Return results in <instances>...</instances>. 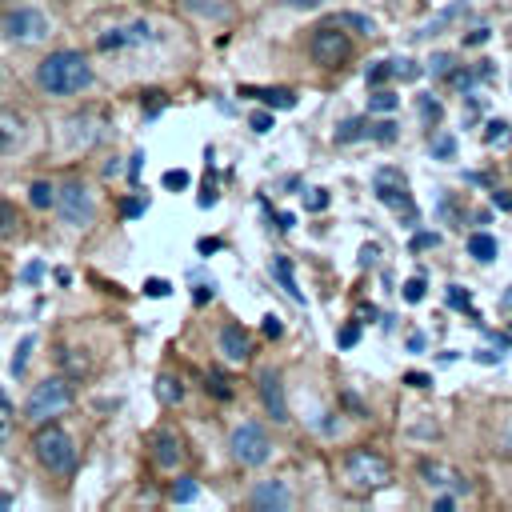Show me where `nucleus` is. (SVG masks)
Listing matches in <instances>:
<instances>
[{
  "label": "nucleus",
  "instance_id": "obj_1",
  "mask_svg": "<svg viewBox=\"0 0 512 512\" xmlns=\"http://www.w3.org/2000/svg\"><path fill=\"white\" fill-rule=\"evenodd\" d=\"M36 88L48 96H80L92 88V64L76 48H56L36 64Z\"/></svg>",
  "mask_w": 512,
  "mask_h": 512
},
{
  "label": "nucleus",
  "instance_id": "obj_2",
  "mask_svg": "<svg viewBox=\"0 0 512 512\" xmlns=\"http://www.w3.org/2000/svg\"><path fill=\"white\" fill-rule=\"evenodd\" d=\"M32 452H36V460L52 476H72V468H76V444H72V436L60 424H48L44 420L36 428V436H32Z\"/></svg>",
  "mask_w": 512,
  "mask_h": 512
},
{
  "label": "nucleus",
  "instance_id": "obj_3",
  "mask_svg": "<svg viewBox=\"0 0 512 512\" xmlns=\"http://www.w3.org/2000/svg\"><path fill=\"white\" fill-rule=\"evenodd\" d=\"M344 480L356 492H376V488H384L392 480V464L376 448H352L344 456Z\"/></svg>",
  "mask_w": 512,
  "mask_h": 512
},
{
  "label": "nucleus",
  "instance_id": "obj_4",
  "mask_svg": "<svg viewBox=\"0 0 512 512\" xmlns=\"http://www.w3.org/2000/svg\"><path fill=\"white\" fill-rule=\"evenodd\" d=\"M64 408H72V384H68L64 376H44V380L28 392V400H24V420L44 424V420L60 416Z\"/></svg>",
  "mask_w": 512,
  "mask_h": 512
},
{
  "label": "nucleus",
  "instance_id": "obj_5",
  "mask_svg": "<svg viewBox=\"0 0 512 512\" xmlns=\"http://www.w3.org/2000/svg\"><path fill=\"white\" fill-rule=\"evenodd\" d=\"M308 56H312L320 68H340V64L352 56V40H348L344 24H336V20L316 24L312 36H308Z\"/></svg>",
  "mask_w": 512,
  "mask_h": 512
},
{
  "label": "nucleus",
  "instance_id": "obj_6",
  "mask_svg": "<svg viewBox=\"0 0 512 512\" xmlns=\"http://www.w3.org/2000/svg\"><path fill=\"white\" fill-rule=\"evenodd\" d=\"M372 192H376V200L380 204H388L408 228L416 224V204H412V192H408V176L400 172V168H376V176H372Z\"/></svg>",
  "mask_w": 512,
  "mask_h": 512
},
{
  "label": "nucleus",
  "instance_id": "obj_7",
  "mask_svg": "<svg viewBox=\"0 0 512 512\" xmlns=\"http://www.w3.org/2000/svg\"><path fill=\"white\" fill-rule=\"evenodd\" d=\"M228 448H232V460H236L240 468H260V464L272 456V436H268V428H264V424L244 420V424H236V428H232Z\"/></svg>",
  "mask_w": 512,
  "mask_h": 512
},
{
  "label": "nucleus",
  "instance_id": "obj_8",
  "mask_svg": "<svg viewBox=\"0 0 512 512\" xmlns=\"http://www.w3.org/2000/svg\"><path fill=\"white\" fill-rule=\"evenodd\" d=\"M48 32H52V24L40 8H12L0 20V36L8 44H40V40H48Z\"/></svg>",
  "mask_w": 512,
  "mask_h": 512
},
{
  "label": "nucleus",
  "instance_id": "obj_9",
  "mask_svg": "<svg viewBox=\"0 0 512 512\" xmlns=\"http://www.w3.org/2000/svg\"><path fill=\"white\" fill-rule=\"evenodd\" d=\"M56 212H60V220H64L68 228H88V224L96 220V200H92L88 184H84V180L60 184V188H56Z\"/></svg>",
  "mask_w": 512,
  "mask_h": 512
},
{
  "label": "nucleus",
  "instance_id": "obj_10",
  "mask_svg": "<svg viewBox=\"0 0 512 512\" xmlns=\"http://www.w3.org/2000/svg\"><path fill=\"white\" fill-rule=\"evenodd\" d=\"M148 456H152V464L156 468H164V472H176L180 464H184V440L172 432V428H156L152 436H148Z\"/></svg>",
  "mask_w": 512,
  "mask_h": 512
},
{
  "label": "nucleus",
  "instance_id": "obj_11",
  "mask_svg": "<svg viewBox=\"0 0 512 512\" xmlns=\"http://www.w3.org/2000/svg\"><path fill=\"white\" fill-rule=\"evenodd\" d=\"M420 480L428 488H452L456 496H468L472 492V480L464 472H456L452 464H440V460H420Z\"/></svg>",
  "mask_w": 512,
  "mask_h": 512
},
{
  "label": "nucleus",
  "instance_id": "obj_12",
  "mask_svg": "<svg viewBox=\"0 0 512 512\" xmlns=\"http://www.w3.org/2000/svg\"><path fill=\"white\" fill-rule=\"evenodd\" d=\"M248 504L256 512H288L292 508V492L284 480H256L248 492Z\"/></svg>",
  "mask_w": 512,
  "mask_h": 512
},
{
  "label": "nucleus",
  "instance_id": "obj_13",
  "mask_svg": "<svg viewBox=\"0 0 512 512\" xmlns=\"http://www.w3.org/2000/svg\"><path fill=\"white\" fill-rule=\"evenodd\" d=\"M260 400H264V408H268V416L276 420V424H288L292 416H288V400H284V384H280V372H260Z\"/></svg>",
  "mask_w": 512,
  "mask_h": 512
},
{
  "label": "nucleus",
  "instance_id": "obj_14",
  "mask_svg": "<svg viewBox=\"0 0 512 512\" xmlns=\"http://www.w3.org/2000/svg\"><path fill=\"white\" fill-rule=\"evenodd\" d=\"M144 40H152V24L136 20V24H128V28H108V32H100L96 48H100V52H112V48H128V44H144Z\"/></svg>",
  "mask_w": 512,
  "mask_h": 512
},
{
  "label": "nucleus",
  "instance_id": "obj_15",
  "mask_svg": "<svg viewBox=\"0 0 512 512\" xmlns=\"http://www.w3.org/2000/svg\"><path fill=\"white\" fill-rule=\"evenodd\" d=\"M220 352L232 360V364H244L252 356V336L240 328V324H224L220 328Z\"/></svg>",
  "mask_w": 512,
  "mask_h": 512
},
{
  "label": "nucleus",
  "instance_id": "obj_16",
  "mask_svg": "<svg viewBox=\"0 0 512 512\" xmlns=\"http://www.w3.org/2000/svg\"><path fill=\"white\" fill-rule=\"evenodd\" d=\"M372 136H376V124H372L368 116H348V120L336 124V132H332L336 144H356V140H372Z\"/></svg>",
  "mask_w": 512,
  "mask_h": 512
},
{
  "label": "nucleus",
  "instance_id": "obj_17",
  "mask_svg": "<svg viewBox=\"0 0 512 512\" xmlns=\"http://www.w3.org/2000/svg\"><path fill=\"white\" fill-rule=\"evenodd\" d=\"M24 140V120L8 108H0V152H12Z\"/></svg>",
  "mask_w": 512,
  "mask_h": 512
},
{
  "label": "nucleus",
  "instance_id": "obj_18",
  "mask_svg": "<svg viewBox=\"0 0 512 512\" xmlns=\"http://www.w3.org/2000/svg\"><path fill=\"white\" fill-rule=\"evenodd\" d=\"M268 272L280 280V288H284V292H288L296 304H308V300H304V292H300V288H296V280H292V260H288V256H272Z\"/></svg>",
  "mask_w": 512,
  "mask_h": 512
},
{
  "label": "nucleus",
  "instance_id": "obj_19",
  "mask_svg": "<svg viewBox=\"0 0 512 512\" xmlns=\"http://www.w3.org/2000/svg\"><path fill=\"white\" fill-rule=\"evenodd\" d=\"M240 96L264 100L268 108H296V96H292L288 88H240Z\"/></svg>",
  "mask_w": 512,
  "mask_h": 512
},
{
  "label": "nucleus",
  "instance_id": "obj_20",
  "mask_svg": "<svg viewBox=\"0 0 512 512\" xmlns=\"http://www.w3.org/2000/svg\"><path fill=\"white\" fill-rule=\"evenodd\" d=\"M156 400H160V404H168V408H172V404H180V400H184V384H180V376L160 372V376H156Z\"/></svg>",
  "mask_w": 512,
  "mask_h": 512
},
{
  "label": "nucleus",
  "instance_id": "obj_21",
  "mask_svg": "<svg viewBox=\"0 0 512 512\" xmlns=\"http://www.w3.org/2000/svg\"><path fill=\"white\" fill-rule=\"evenodd\" d=\"M496 236H488V232H472L468 236V256L472 260H480V264H488V260H496Z\"/></svg>",
  "mask_w": 512,
  "mask_h": 512
},
{
  "label": "nucleus",
  "instance_id": "obj_22",
  "mask_svg": "<svg viewBox=\"0 0 512 512\" xmlns=\"http://www.w3.org/2000/svg\"><path fill=\"white\" fill-rule=\"evenodd\" d=\"M20 228H24V216L16 212V204H8V200L0 196V240L20 236Z\"/></svg>",
  "mask_w": 512,
  "mask_h": 512
},
{
  "label": "nucleus",
  "instance_id": "obj_23",
  "mask_svg": "<svg viewBox=\"0 0 512 512\" xmlns=\"http://www.w3.org/2000/svg\"><path fill=\"white\" fill-rule=\"evenodd\" d=\"M28 200H32V208H56V184L36 180V184L28 188Z\"/></svg>",
  "mask_w": 512,
  "mask_h": 512
},
{
  "label": "nucleus",
  "instance_id": "obj_24",
  "mask_svg": "<svg viewBox=\"0 0 512 512\" xmlns=\"http://www.w3.org/2000/svg\"><path fill=\"white\" fill-rule=\"evenodd\" d=\"M460 12H464V4H456V8H444V12H436V16H432V20H428V24H424V28L416 32V36H436V32H440V28H448V24H452V20L460 16Z\"/></svg>",
  "mask_w": 512,
  "mask_h": 512
},
{
  "label": "nucleus",
  "instance_id": "obj_25",
  "mask_svg": "<svg viewBox=\"0 0 512 512\" xmlns=\"http://www.w3.org/2000/svg\"><path fill=\"white\" fill-rule=\"evenodd\" d=\"M396 104H400V96L392 88H372V96H368V112H396Z\"/></svg>",
  "mask_w": 512,
  "mask_h": 512
},
{
  "label": "nucleus",
  "instance_id": "obj_26",
  "mask_svg": "<svg viewBox=\"0 0 512 512\" xmlns=\"http://www.w3.org/2000/svg\"><path fill=\"white\" fill-rule=\"evenodd\" d=\"M196 492H200V484H196L192 476H180V480L168 488V500H172V504H188V500H196Z\"/></svg>",
  "mask_w": 512,
  "mask_h": 512
},
{
  "label": "nucleus",
  "instance_id": "obj_27",
  "mask_svg": "<svg viewBox=\"0 0 512 512\" xmlns=\"http://www.w3.org/2000/svg\"><path fill=\"white\" fill-rule=\"evenodd\" d=\"M332 20H336V24H344V28H356V32H364V36H368V32H376V24H372L368 16H360V12H336Z\"/></svg>",
  "mask_w": 512,
  "mask_h": 512
},
{
  "label": "nucleus",
  "instance_id": "obj_28",
  "mask_svg": "<svg viewBox=\"0 0 512 512\" xmlns=\"http://www.w3.org/2000/svg\"><path fill=\"white\" fill-rule=\"evenodd\" d=\"M460 64H456V56L452 52H432V60H428V72L432 76H452Z\"/></svg>",
  "mask_w": 512,
  "mask_h": 512
},
{
  "label": "nucleus",
  "instance_id": "obj_29",
  "mask_svg": "<svg viewBox=\"0 0 512 512\" xmlns=\"http://www.w3.org/2000/svg\"><path fill=\"white\" fill-rule=\"evenodd\" d=\"M388 76H392V60H376V64L364 72V84H368V88H384Z\"/></svg>",
  "mask_w": 512,
  "mask_h": 512
},
{
  "label": "nucleus",
  "instance_id": "obj_30",
  "mask_svg": "<svg viewBox=\"0 0 512 512\" xmlns=\"http://www.w3.org/2000/svg\"><path fill=\"white\" fill-rule=\"evenodd\" d=\"M32 348H36V336L28 332V336L20 340V348H16V356H12V364H8V368H12V376H24V364H28V356H32Z\"/></svg>",
  "mask_w": 512,
  "mask_h": 512
},
{
  "label": "nucleus",
  "instance_id": "obj_31",
  "mask_svg": "<svg viewBox=\"0 0 512 512\" xmlns=\"http://www.w3.org/2000/svg\"><path fill=\"white\" fill-rule=\"evenodd\" d=\"M428 148H432V156H436V160H452V156H456V140H452L448 132L432 136V140H428Z\"/></svg>",
  "mask_w": 512,
  "mask_h": 512
},
{
  "label": "nucleus",
  "instance_id": "obj_32",
  "mask_svg": "<svg viewBox=\"0 0 512 512\" xmlns=\"http://www.w3.org/2000/svg\"><path fill=\"white\" fill-rule=\"evenodd\" d=\"M416 108H420V116H424L432 128L444 120V104H440V100H432V96H420V104H416Z\"/></svg>",
  "mask_w": 512,
  "mask_h": 512
},
{
  "label": "nucleus",
  "instance_id": "obj_33",
  "mask_svg": "<svg viewBox=\"0 0 512 512\" xmlns=\"http://www.w3.org/2000/svg\"><path fill=\"white\" fill-rule=\"evenodd\" d=\"M148 212V196H128V200H120V216L124 220H136V216H144Z\"/></svg>",
  "mask_w": 512,
  "mask_h": 512
},
{
  "label": "nucleus",
  "instance_id": "obj_34",
  "mask_svg": "<svg viewBox=\"0 0 512 512\" xmlns=\"http://www.w3.org/2000/svg\"><path fill=\"white\" fill-rule=\"evenodd\" d=\"M508 140H512V132H508L504 120H492V124L484 128V144H508Z\"/></svg>",
  "mask_w": 512,
  "mask_h": 512
},
{
  "label": "nucleus",
  "instance_id": "obj_35",
  "mask_svg": "<svg viewBox=\"0 0 512 512\" xmlns=\"http://www.w3.org/2000/svg\"><path fill=\"white\" fill-rule=\"evenodd\" d=\"M328 188H308V196H304V212H324L328 208Z\"/></svg>",
  "mask_w": 512,
  "mask_h": 512
},
{
  "label": "nucleus",
  "instance_id": "obj_36",
  "mask_svg": "<svg viewBox=\"0 0 512 512\" xmlns=\"http://www.w3.org/2000/svg\"><path fill=\"white\" fill-rule=\"evenodd\" d=\"M188 184H192V176H188L184 168H168V172H164V188H172V192H184Z\"/></svg>",
  "mask_w": 512,
  "mask_h": 512
},
{
  "label": "nucleus",
  "instance_id": "obj_37",
  "mask_svg": "<svg viewBox=\"0 0 512 512\" xmlns=\"http://www.w3.org/2000/svg\"><path fill=\"white\" fill-rule=\"evenodd\" d=\"M204 388H208V392H212V396H216V400H232V384H228V380H224V376H220V372H212V376H208V384H204Z\"/></svg>",
  "mask_w": 512,
  "mask_h": 512
},
{
  "label": "nucleus",
  "instance_id": "obj_38",
  "mask_svg": "<svg viewBox=\"0 0 512 512\" xmlns=\"http://www.w3.org/2000/svg\"><path fill=\"white\" fill-rule=\"evenodd\" d=\"M424 68L416 64V60H392V76H400V80H416Z\"/></svg>",
  "mask_w": 512,
  "mask_h": 512
},
{
  "label": "nucleus",
  "instance_id": "obj_39",
  "mask_svg": "<svg viewBox=\"0 0 512 512\" xmlns=\"http://www.w3.org/2000/svg\"><path fill=\"white\" fill-rule=\"evenodd\" d=\"M424 288H428L424 276H412V280L404 284V300H408V304H420V300H424Z\"/></svg>",
  "mask_w": 512,
  "mask_h": 512
},
{
  "label": "nucleus",
  "instance_id": "obj_40",
  "mask_svg": "<svg viewBox=\"0 0 512 512\" xmlns=\"http://www.w3.org/2000/svg\"><path fill=\"white\" fill-rule=\"evenodd\" d=\"M356 340H360V320L344 324V328H340V336H336V344H340V348H356Z\"/></svg>",
  "mask_w": 512,
  "mask_h": 512
},
{
  "label": "nucleus",
  "instance_id": "obj_41",
  "mask_svg": "<svg viewBox=\"0 0 512 512\" xmlns=\"http://www.w3.org/2000/svg\"><path fill=\"white\" fill-rule=\"evenodd\" d=\"M396 136H400V132H396V124H392V120H376V136H372L376 144H392Z\"/></svg>",
  "mask_w": 512,
  "mask_h": 512
},
{
  "label": "nucleus",
  "instance_id": "obj_42",
  "mask_svg": "<svg viewBox=\"0 0 512 512\" xmlns=\"http://www.w3.org/2000/svg\"><path fill=\"white\" fill-rule=\"evenodd\" d=\"M172 292V284L168 280H160V276H152V280H144V296H152V300H160V296H168Z\"/></svg>",
  "mask_w": 512,
  "mask_h": 512
},
{
  "label": "nucleus",
  "instance_id": "obj_43",
  "mask_svg": "<svg viewBox=\"0 0 512 512\" xmlns=\"http://www.w3.org/2000/svg\"><path fill=\"white\" fill-rule=\"evenodd\" d=\"M248 128H252V132H260V136H264V132H272V112H252V116H248Z\"/></svg>",
  "mask_w": 512,
  "mask_h": 512
},
{
  "label": "nucleus",
  "instance_id": "obj_44",
  "mask_svg": "<svg viewBox=\"0 0 512 512\" xmlns=\"http://www.w3.org/2000/svg\"><path fill=\"white\" fill-rule=\"evenodd\" d=\"M436 244H440L436 232H416V236H412V252H424V248H436Z\"/></svg>",
  "mask_w": 512,
  "mask_h": 512
},
{
  "label": "nucleus",
  "instance_id": "obj_45",
  "mask_svg": "<svg viewBox=\"0 0 512 512\" xmlns=\"http://www.w3.org/2000/svg\"><path fill=\"white\" fill-rule=\"evenodd\" d=\"M264 336H268V340H276V336H284V320H280L276 312H268V316H264Z\"/></svg>",
  "mask_w": 512,
  "mask_h": 512
},
{
  "label": "nucleus",
  "instance_id": "obj_46",
  "mask_svg": "<svg viewBox=\"0 0 512 512\" xmlns=\"http://www.w3.org/2000/svg\"><path fill=\"white\" fill-rule=\"evenodd\" d=\"M492 208H504V212H512V192H504V188H492Z\"/></svg>",
  "mask_w": 512,
  "mask_h": 512
},
{
  "label": "nucleus",
  "instance_id": "obj_47",
  "mask_svg": "<svg viewBox=\"0 0 512 512\" xmlns=\"http://www.w3.org/2000/svg\"><path fill=\"white\" fill-rule=\"evenodd\" d=\"M432 508H436V512H452V508H456V492H452V496H448V492H440V496L432 500Z\"/></svg>",
  "mask_w": 512,
  "mask_h": 512
},
{
  "label": "nucleus",
  "instance_id": "obj_48",
  "mask_svg": "<svg viewBox=\"0 0 512 512\" xmlns=\"http://www.w3.org/2000/svg\"><path fill=\"white\" fill-rule=\"evenodd\" d=\"M488 40V28H472L468 36H464V48H476V44H484Z\"/></svg>",
  "mask_w": 512,
  "mask_h": 512
},
{
  "label": "nucleus",
  "instance_id": "obj_49",
  "mask_svg": "<svg viewBox=\"0 0 512 512\" xmlns=\"http://www.w3.org/2000/svg\"><path fill=\"white\" fill-rule=\"evenodd\" d=\"M376 256H380V248H376V244H364V248H360V264H364V268H372V264H376Z\"/></svg>",
  "mask_w": 512,
  "mask_h": 512
},
{
  "label": "nucleus",
  "instance_id": "obj_50",
  "mask_svg": "<svg viewBox=\"0 0 512 512\" xmlns=\"http://www.w3.org/2000/svg\"><path fill=\"white\" fill-rule=\"evenodd\" d=\"M448 304H452V308H468V292H460V288L452 284V288H448Z\"/></svg>",
  "mask_w": 512,
  "mask_h": 512
},
{
  "label": "nucleus",
  "instance_id": "obj_51",
  "mask_svg": "<svg viewBox=\"0 0 512 512\" xmlns=\"http://www.w3.org/2000/svg\"><path fill=\"white\" fill-rule=\"evenodd\" d=\"M288 8H300V12H312V8H324L328 0H284Z\"/></svg>",
  "mask_w": 512,
  "mask_h": 512
},
{
  "label": "nucleus",
  "instance_id": "obj_52",
  "mask_svg": "<svg viewBox=\"0 0 512 512\" xmlns=\"http://www.w3.org/2000/svg\"><path fill=\"white\" fill-rule=\"evenodd\" d=\"M404 384H412V388H428V384H432V376H424V372H408V376H404Z\"/></svg>",
  "mask_w": 512,
  "mask_h": 512
},
{
  "label": "nucleus",
  "instance_id": "obj_53",
  "mask_svg": "<svg viewBox=\"0 0 512 512\" xmlns=\"http://www.w3.org/2000/svg\"><path fill=\"white\" fill-rule=\"evenodd\" d=\"M8 420H12V404H8L4 396H0V436L8 432Z\"/></svg>",
  "mask_w": 512,
  "mask_h": 512
},
{
  "label": "nucleus",
  "instance_id": "obj_54",
  "mask_svg": "<svg viewBox=\"0 0 512 512\" xmlns=\"http://www.w3.org/2000/svg\"><path fill=\"white\" fill-rule=\"evenodd\" d=\"M500 452L504 456H512V420L504 424V432H500Z\"/></svg>",
  "mask_w": 512,
  "mask_h": 512
},
{
  "label": "nucleus",
  "instance_id": "obj_55",
  "mask_svg": "<svg viewBox=\"0 0 512 512\" xmlns=\"http://www.w3.org/2000/svg\"><path fill=\"white\" fill-rule=\"evenodd\" d=\"M192 300H196V304H204V300H212V280H208V284H200V288L192 292Z\"/></svg>",
  "mask_w": 512,
  "mask_h": 512
},
{
  "label": "nucleus",
  "instance_id": "obj_56",
  "mask_svg": "<svg viewBox=\"0 0 512 512\" xmlns=\"http://www.w3.org/2000/svg\"><path fill=\"white\" fill-rule=\"evenodd\" d=\"M292 224H296V216H292V212H276V228H284V232H288Z\"/></svg>",
  "mask_w": 512,
  "mask_h": 512
},
{
  "label": "nucleus",
  "instance_id": "obj_57",
  "mask_svg": "<svg viewBox=\"0 0 512 512\" xmlns=\"http://www.w3.org/2000/svg\"><path fill=\"white\" fill-rule=\"evenodd\" d=\"M140 160H144V152H136V156H132V164H128V176H132V180L140 176Z\"/></svg>",
  "mask_w": 512,
  "mask_h": 512
},
{
  "label": "nucleus",
  "instance_id": "obj_58",
  "mask_svg": "<svg viewBox=\"0 0 512 512\" xmlns=\"http://www.w3.org/2000/svg\"><path fill=\"white\" fill-rule=\"evenodd\" d=\"M196 248H200V252H204V256H208V252H216V248H224V244H220V240H200V244H196Z\"/></svg>",
  "mask_w": 512,
  "mask_h": 512
},
{
  "label": "nucleus",
  "instance_id": "obj_59",
  "mask_svg": "<svg viewBox=\"0 0 512 512\" xmlns=\"http://www.w3.org/2000/svg\"><path fill=\"white\" fill-rule=\"evenodd\" d=\"M408 352H424V336H420V332L408 336Z\"/></svg>",
  "mask_w": 512,
  "mask_h": 512
},
{
  "label": "nucleus",
  "instance_id": "obj_60",
  "mask_svg": "<svg viewBox=\"0 0 512 512\" xmlns=\"http://www.w3.org/2000/svg\"><path fill=\"white\" fill-rule=\"evenodd\" d=\"M24 280H28V284L40 280V264H28V268H24Z\"/></svg>",
  "mask_w": 512,
  "mask_h": 512
},
{
  "label": "nucleus",
  "instance_id": "obj_61",
  "mask_svg": "<svg viewBox=\"0 0 512 512\" xmlns=\"http://www.w3.org/2000/svg\"><path fill=\"white\" fill-rule=\"evenodd\" d=\"M500 308H504V312H512V284L504 288V296H500Z\"/></svg>",
  "mask_w": 512,
  "mask_h": 512
},
{
  "label": "nucleus",
  "instance_id": "obj_62",
  "mask_svg": "<svg viewBox=\"0 0 512 512\" xmlns=\"http://www.w3.org/2000/svg\"><path fill=\"white\" fill-rule=\"evenodd\" d=\"M0 4H4V0H0Z\"/></svg>",
  "mask_w": 512,
  "mask_h": 512
}]
</instances>
